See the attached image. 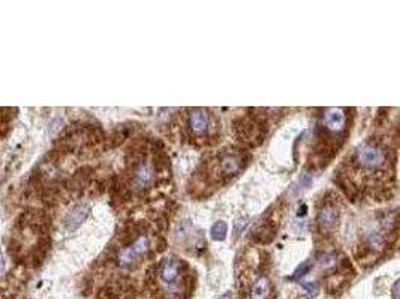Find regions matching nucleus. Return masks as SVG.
I'll use <instances>...</instances> for the list:
<instances>
[{
    "mask_svg": "<svg viewBox=\"0 0 400 299\" xmlns=\"http://www.w3.org/2000/svg\"><path fill=\"white\" fill-rule=\"evenodd\" d=\"M246 226H247V218H246V217L237 218V220H235V226H234V238H237V236L244 230Z\"/></svg>",
    "mask_w": 400,
    "mask_h": 299,
    "instance_id": "nucleus-18",
    "label": "nucleus"
},
{
    "mask_svg": "<svg viewBox=\"0 0 400 299\" xmlns=\"http://www.w3.org/2000/svg\"><path fill=\"white\" fill-rule=\"evenodd\" d=\"M187 269H189V266L186 262H183L181 259H178L175 256H169V257H165L159 263V277H160L162 283L171 289L181 287L183 278L189 272Z\"/></svg>",
    "mask_w": 400,
    "mask_h": 299,
    "instance_id": "nucleus-3",
    "label": "nucleus"
},
{
    "mask_svg": "<svg viewBox=\"0 0 400 299\" xmlns=\"http://www.w3.org/2000/svg\"><path fill=\"white\" fill-rule=\"evenodd\" d=\"M276 230H277V226L273 221H264V223H261V224H258L255 227V230L252 232L250 238H252L253 242L265 245V244H270L274 239Z\"/></svg>",
    "mask_w": 400,
    "mask_h": 299,
    "instance_id": "nucleus-7",
    "label": "nucleus"
},
{
    "mask_svg": "<svg viewBox=\"0 0 400 299\" xmlns=\"http://www.w3.org/2000/svg\"><path fill=\"white\" fill-rule=\"evenodd\" d=\"M345 123H346V117H345L343 109L340 108H331L324 115V124L331 132H340L345 127Z\"/></svg>",
    "mask_w": 400,
    "mask_h": 299,
    "instance_id": "nucleus-10",
    "label": "nucleus"
},
{
    "mask_svg": "<svg viewBox=\"0 0 400 299\" xmlns=\"http://www.w3.org/2000/svg\"><path fill=\"white\" fill-rule=\"evenodd\" d=\"M130 172H132L133 185L138 190H147L156 181V175H154L156 173V169L151 164L145 163V161H142L136 167L130 169Z\"/></svg>",
    "mask_w": 400,
    "mask_h": 299,
    "instance_id": "nucleus-6",
    "label": "nucleus"
},
{
    "mask_svg": "<svg viewBox=\"0 0 400 299\" xmlns=\"http://www.w3.org/2000/svg\"><path fill=\"white\" fill-rule=\"evenodd\" d=\"M91 172H93V169H91L90 166H84V167L78 169V170L72 175V178L69 179V182H67V188L72 190V191H79V190H82V188L90 182Z\"/></svg>",
    "mask_w": 400,
    "mask_h": 299,
    "instance_id": "nucleus-12",
    "label": "nucleus"
},
{
    "mask_svg": "<svg viewBox=\"0 0 400 299\" xmlns=\"http://www.w3.org/2000/svg\"><path fill=\"white\" fill-rule=\"evenodd\" d=\"M357 161L366 169H376L384 164L385 154L381 148L372 144H364L357 150Z\"/></svg>",
    "mask_w": 400,
    "mask_h": 299,
    "instance_id": "nucleus-5",
    "label": "nucleus"
},
{
    "mask_svg": "<svg viewBox=\"0 0 400 299\" xmlns=\"http://www.w3.org/2000/svg\"><path fill=\"white\" fill-rule=\"evenodd\" d=\"M337 220H339V211H337L336 206L325 205V206L321 208V211L318 214V224H319L321 229L328 230V229L334 227Z\"/></svg>",
    "mask_w": 400,
    "mask_h": 299,
    "instance_id": "nucleus-11",
    "label": "nucleus"
},
{
    "mask_svg": "<svg viewBox=\"0 0 400 299\" xmlns=\"http://www.w3.org/2000/svg\"><path fill=\"white\" fill-rule=\"evenodd\" d=\"M270 263H271V259H270V254L267 253V251H259V263H258V271L261 272V274H264V272H267L268 271V266H270Z\"/></svg>",
    "mask_w": 400,
    "mask_h": 299,
    "instance_id": "nucleus-16",
    "label": "nucleus"
},
{
    "mask_svg": "<svg viewBox=\"0 0 400 299\" xmlns=\"http://www.w3.org/2000/svg\"><path fill=\"white\" fill-rule=\"evenodd\" d=\"M271 286L267 277H259L250 287V299H268L271 296Z\"/></svg>",
    "mask_w": 400,
    "mask_h": 299,
    "instance_id": "nucleus-13",
    "label": "nucleus"
},
{
    "mask_svg": "<svg viewBox=\"0 0 400 299\" xmlns=\"http://www.w3.org/2000/svg\"><path fill=\"white\" fill-rule=\"evenodd\" d=\"M169 166V157L166 155V152L163 150H154L153 154V167L156 169V172L165 170Z\"/></svg>",
    "mask_w": 400,
    "mask_h": 299,
    "instance_id": "nucleus-14",
    "label": "nucleus"
},
{
    "mask_svg": "<svg viewBox=\"0 0 400 299\" xmlns=\"http://www.w3.org/2000/svg\"><path fill=\"white\" fill-rule=\"evenodd\" d=\"M309 271H310V262H304V263H301V265L297 268V271L289 277V280H298V278H301L303 275H306Z\"/></svg>",
    "mask_w": 400,
    "mask_h": 299,
    "instance_id": "nucleus-17",
    "label": "nucleus"
},
{
    "mask_svg": "<svg viewBox=\"0 0 400 299\" xmlns=\"http://www.w3.org/2000/svg\"><path fill=\"white\" fill-rule=\"evenodd\" d=\"M187 126L190 130V135L195 139H207L210 138V129H211V115L208 109L204 108H195L190 111L187 118Z\"/></svg>",
    "mask_w": 400,
    "mask_h": 299,
    "instance_id": "nucleus-4",
    "label": "nucleus"
},
{
    "mask_svg": "<svg viewBox=\"0 0 400 299\" xmlns=\"http://www.w3.org/2000/svg\"><path fill=\"white\" fill-rule=\"evenodd\" d=\"M304 289L310 293V295H316V292H318V287H316V284H306L304 286Z\"/></svg>",
    "mask_w": 400,
    "mask_h": 299,
    "instance_id": "nucleus-20",
    "label": "nucleus"
},
{
    "mask_svg": "<svg viewBox=\"0 0 400 299\" xmlns=\"http://www.w3.org/2000/svg\"><path fill=\"white\" fill-rule=\"evenodd\" d=\"M250 154L247 151H223L217 157V172L223 181H229L237 176L249 163Z\"/></svg>",
    "mask_w": 400,
    "mask_h": 299,
    "instance_id": "nucleus-2",
    "label": "nucleus"
},
{
    "mask_svg": "<svg viewBox=\"0 0 400 299\" xmlns=\"http://www.w3.org/2000/svg\"><path fill=\"white\" fill-rule=\"evenodd\" d=\"M219 299H232V295H231L229 292H226V293H225V295H222Z\"/></svg>",
    "mask_w": 400,
    "mask_h": 299,
    "instance_id": "nucleus-21",
    "label": "nucleus"
},
{
    "mask_svg": "<svg viewBox=\"0 0 400 299\" xmlns=\"http://www.w3.org/2000/svg\"><path fill=\"white\" fill-rule=\"evenodd\" d=\"M88 212H90V208H88L87 205H78V206H75V208L66 215V218H64V226H66V229L70 230V232L76 230V229L85 221V218L88 217Z\"/></svg>",
    "mask_w": 400,
    "mask_h": 299,
    "instance_id": "nucleus-9",
    "label": "nucleus"
},
{
    "mask_svg": "<svg viewBox=\"0 0 400 299\" xmlns=\"http://www.w3.org/2000/svg\"><path fill=\"white\" fill-rule=\"evenodd\" d=\"M232 132L240 142L249 147H258L267 136V124L258 123L250 115H243L232 121Z\"/></svg>",
    "mask_w": 400,
    "mask_h": 299,
    "instance_id": "nucleus-1",
    "label": "nucleus"
},
{
    "mask_svg": "<svg viewBox=\"0 0 400 299\" xmlns=\"http://www.w3.org/2000/svg\"><path fill=\"white\" fill-rule=\"evenodd\" d=\"M210 233H211V238H213L214 241H223V239L226 238V233H228V224H226V221H223V220H217V221L211 226Z\"/></svg>",
    "mask_w": 400,
    "mask_h": 299,
    "instance_id": "nucleus-15",
    "label": "nucleus"
},
{
    "mask_svg": "<svg viewBox=\"0 0 400 299\" xmlns=\"http://www.w3.org/2000/svg\"><path fill=\"white\" fill-rule=\"evenodd\" d=\"M49 247H51L49 235L48 233H40L37 241H36V244H34V247H33V250H31V263H33L34 268H39L43 263V260H45V257H46V254L49 251Z\"/></svg>",
    "mask_w": 400,
    "mask_h": 299,
    "instance_id": "nucleus-8",
    "label": "nucleus"
},
{
    "mask_svg": "<svg viewBox=\"0 0 400 299\" xmlns=\"http://www.w3.org/2000/svg\"><path fill=\"white\" fill-rule=\"evenodd\" d=\"M157 247H156V253H162L165 248H166V241L163 236H157Z\"/></svg>",
    "mask_w": 400,
    "mask_h": 299,
    "instance_id": "nucleus-19",
    "label": "nucleus"
}]
</instances>
